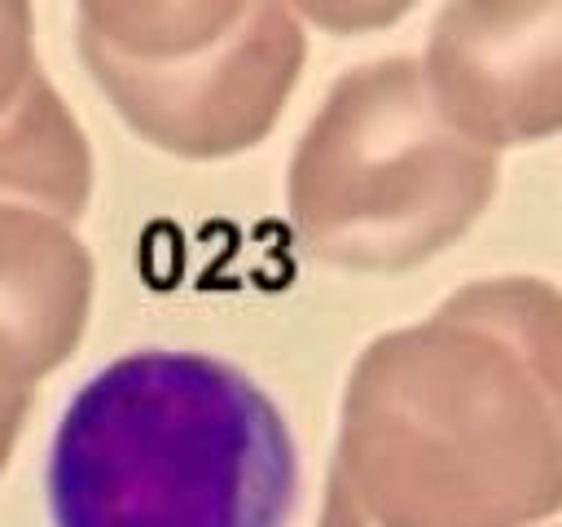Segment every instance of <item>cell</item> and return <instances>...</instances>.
Returning a JSON list of instances; mask_svg holds the SVG:
<instances>
[{"instance_id":"obj_1","label":"cell","mask_w":562,"mask_h":527,"mask_svg":"<svg viewBox=\"0 0 562 527\" xmlns=\"http://www.w3.org/2000/svg\"><path fill=\"white\" fill-rule=\"evenodd\" d=\"M558 509V285L465 281L356 356L316 527H531Z\"/></svg>"},{"instance_id":"obj_2","label":"cell","mask_w":562,"mask_h":527,"mask_svg":"<svg viewBox=\"0 0 562 527\" xmlns=\"http://www.w3.org/2000/svg\"><path fill=\"white\" fill-rule=\"evenodd\" d=\"M299 452L237 365L140 347L61 408L44 461L53 527H285Z\"/></svg>"},{"instance_id":"obj_3","label":"cell","mask_w":562,"mask_h":527,"mask_svg":"<svg viewBox=\"0 0 562 527\" xmlns=\"http://www.w3.org/2000/svg\"><path fill=\"white\" fill-rule=\"evenodd\" d=\"M496 180V154L465 141L439 114L422 61L395 53L334 79L290 154L285 211L307 259L395 277L457 246Z\"/></svg>"},{"instance_id":"obj_4","label":"cell","mask_w":562,"mask_h":527,"mask_svg":"<svg viewBox=\"0 0 562 527\" xmlns=\"http://www.w3.org/2000/svg\"><path fill=\"white\" fill-rule=\"evenodd\" d=\"M75 48L110 110L184 162L255 149L307 61L299 13L263 0H83Z\"/></svg>"},{"instance_id":"obj_5","label":"cell","mask_w":562,"mask_h":527,"mask_svg":"<svg viewBox=\"0 0 562 527\" xmlns=\"http://www.w3.org/2000/svg\"><path fill=\"white\" fill-rule=\"evenodd\" d=\"M439 114L487 154L562 132V0H457L417 57Z\"/></svg>"},{"instance_id":"obj_6","label":"cell","mask_w":562,"mask_h":527,"mask_svg":"<svg viewBox=\"0 0 562 527\" xmlns=\"http://www.w3.org/2000/svg\"><path fill=\"white\" fill-rule=\"evenodd\" d=\"M97 264L70 220L0 202V391H35L83 343Z\"/></svg>"},{"instance_id":"obj_7","label":"cell","mask_w":562,"mask_h":527,"mask_svg":"<svg viewBox=\"0 0 562 527\" xmlns=\"http://www.w3.org/2000/svg\"><path fill=\"white\" fill-rule=\"evenodd\" d=\"M92 180L88 136L35 57L31 4L0 0V202L75 224Z\"/></svg>"},{"instance_id":"obj_8","label":"cell","mask_w":562,"mask_h":527,"mask_svg":"<svg viewBox=\"0 0 562 527\" xmlns=\"http://www.w3.org/2000/svg\"><path fill=\"white\" fill-rule=\"evenodd\" d=\"M413 4H299V22L338 31V35H356V31H378L386 22H400Z\"/></svg>"},{"instance_id":"obj_9","label":"cell","mask_w":562,"mask_h":527,"mask_svg":"<svg viewBox=\"0 0 562 527\" xmlns=\"http://www.w3.org/2000/svg\"><path fill=\"white\" fill-rule=\"evenodd\" d=\"M31 404H35V391H0V474L9 470V457L26 430Z\"/></svg>"}]
</instances>
